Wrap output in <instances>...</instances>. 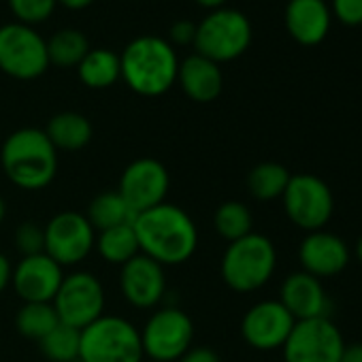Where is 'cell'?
Here are the masks:
<instances>
[{"mask_svg":"<svg viewBox=\"0 0 362 362\" xmlns=\"http://www.w3.org/2000/svg\"><path fill=\"white\" fill-rule=\"evenodd\" d=\"M94 250L105 262L117 264V267L126 264L128 260L141 254L132 224H122V226H113V228L96 233Z\"/></svg>","mask_w":362,"mask_h":362,"instance_id":"obj_22","label":"cell"},{"mask_svg":"<svg viewBox=\"0 0 362 362\" xmlns=\"http://www.w3.org/2000/svg\"><path fill=\"white\" fill-rule=\"evenodd\" d=\"M54 309L60 324L83 330L100 315H105V290L96 275L88 271L71 273L62 279V286L54 298Z\"/></svg>","mask_w":362,"mask_h":362,"instance_id":"obj_9","label":"cell"},{"mask_svg":"<svg viewBox=\"0 0 362 362\" xmlns=\"http://www.w3.org/2000/svg\"><path fill=\"white\" fill-rule=\"evenodd\" d=\"M83 362H143L139 328L119 315H100L81 330Z\"/></svg>","mask_w":362,"mask_h":362,"instance_id":"obj_5","label":"cell"},{"mask_svg":"<svg viewBox=\"0 0 362 362\" xmlns=\"http://www.w3.org/2000/svg\"><path fill=\"white\" fill-rule=\"evenodd\" d=\"M0 164L13 186L35 192L47 188L58 173V149L47 139L45 130L20 128L7 136Z\"/></svg>","mask_w":362,"mask_h":362,"instance_id":"obj_2","label":"cell"},{"mask_svg":"<svg viewBox=\"0 0 362 362\" xmlns=\"http://www.w3.org/2000/svg\"><path fill=\"white\" fill-rule=\"evenodd\" d=\"M177 81L181 83L184 94L197 103H211L220 96L224 79L216 62L203 56H190L177 69Z\"/></svg>","mask_w":362,"mask_h":362,"instance_id":"obj_20","label":"cell"},{"mask_svg":"<svg viewBox=\"0 0 362 362\" xmlns=\"http://www.w3.org/2000/svg\"><path fill=\"white\" fill-rule=\"evenodd\" d=\"M73 362H83V360H81V358H77V360H73Z\"/></svg>","mask_w":362,"mask_h":362,"instance_id":"obj_41","label":"cell"},{"mask_svg":"<svg viewBox=\"0 0 362 362\" xmlns=\"http://www.w3.org/2000/svg\"><path fill=\"white\" fill-rule=\"evenodd\" d=\"M122 77L141 96H160L177 79V56L173 47L156 37L134 39L119 58Z\"/></svg>","mask_w":362,"mask_h":362,"instance_id":"obj_3","label":"cell"},{"mask_svg":"<svg viewBox=\"0 0 362 362\" xmlns=\"http://www.w3.org/2000/svg\"><path fill=\"white\" fill-rule=\"evenodd\" d=\"M79 69V79L94 90H103L113 86L119 75H122V66H119V58L109 52V49H92L88 52V56L81 60Z\"/></svg>","mask_w":362,"mask_h":362,"instance_id":"obj_25","label":"cell"},{"mask_svg":"<svg viewBox=\"0 0 362 362\" xmlns=\"http://www.w3.org/2000/svg\"><path fill=\"white\" fill-rule=\"evenodd\" d=\"M177 362H222L220 356L211 347H192L186 351Z\"/></svg>","mask_w":362,"mask_h":362,"instance_id":"obj_33","label":"cell"},{"mask_svg":"<svg viewBox=\"0 0 362 362\" xmlns=\"http://www.w3.org/2000/svg\"><path fill=\"white\" fill-rule=\"evenodd\" d=\"M88 222L96 233L122 226V224H132L134 222V211L126 205V201L119 197V192H103L92 199L88 214Z\"/></svg>","mask_w":362,"mask_h":362,"instance_id":"obj_23","label":"cell"},{"mask_svg":"<svg viewBox=\"0 0 362 362\" xmlns=\"http://www.w3.org/2000/svg\"><path fill=\"white\" fill-rule=\"evenodd\" d=\"M290 170L284 164L277 162H260L256 164L250 175H247V188L250 194L258 201H275L281 199L288 181H290Z\"/></svg>","mask_w":362,"mask_h":362,"instance_id":"obj_24","label":"cell"},{"mask_svg":"<svg viewBox=\"0 0 362 362\" xmlns=\"http://www.w3.org/2000/svg\"><path fill=\"white\" fill-rule=\"evenodd\" d=\"M286 26L300 45H317L330 28V13L324 0H290L286 9Z\"/></svg>","mask_w":362,"mask_h":362,"instance_id":"obj_19","label":"cell"},{"mask_svg":"<svg viewBox=\"0 0 362 362\" xmlns=\"http://www.w3.org/2000/svg\"><path fill=\"white\" fill-rule=\"evenodd\" d=\"M277 267V252L269 237L250 233L247 237L228 243L222 256V279L224 284L241 294L260 290Z\"/></svg>","mask_w":362,"mask_h":362,"instance_id":"obj_4","label":"cell"},{"mask_svg":"<svg viewBox=\"0 0 362 362\" xmlns=\"http://www.w3.org/2000/svg\"><path fill=\"white\" fill-rule=\"evenodd\" d=\"M194 35H197V26L190 24V22H177L173 28H170V39L175 43H181L186 45L190 41H194Z\"/></svg>","mask_w":362,"mask_h":362,"instance_id":"obj_34","label":"cell"},{"mask_svg":"<svg viewBox=\"0 0 362 362\" xmlns=\"http://www.w3.org/2000/svg\"><path fill=\"white\" fill-rule=\"evenodd\" d=\"M279 303L290 311L296 322L328 317V298L322 281L305 271L292 273L281 284Z\"/></svg>","mask_w":362,"mask_h":362,"instance_id":"obj_18","label":"cell"},{"mask_svg":"<svg viewBox=\"0 0 362 362\" xmlns=\"http://www.w3.org/2000/svg\"><path fill=\"white\" fill-rule=\"evenodd\" d=\"M90 43L79 30H60L56 33L49 43H47V58L49 64L69 69V66H79L81 60L88 56Z\"/></svg>","mask_w":362,"mask_h":362,"instance_id":"obj_28","label":"cell"},{"mask_svg":"<svg viewBox=\"0 0 362 362\" xmlns=\"http://www.w3.org/2000/svg\"><path fill=\"white\" fill-rule=\"evenodd\" d=\"M60 3L69 9H83L92 3V0H60Z\"/></svg>","mask_w":362,"mask_h":362,"instance_id":"obj_37","label":"cell"},{"mask_svg":"<svg viewBox=\"0 0 362 362\" xmlns=\"http://www.w3.org/2000/svg\"><path fill=\"white\" fill-rule=\"evenodd\" d=\"M281 349L286 362H339L345 343L328 317H313L296 322Z\"/></svg>","mask_w":362,"mask_h":362,"instance_id":"obj_12","label":"cell"},{"mask_svg":"<svg viewBox=\"0 0 362 362\" xmlns=\"http://www.w3.org/2000/svg\"><path fill=\"white\" fill-rule=\"evenodd\" d=\"M143 354L158 362H177L186 351L192 349L194 322L179 307H158L139 330Z\"/></svg>","mask_w":362,"mask_h":362,"instance_id":"obj_6","label":"cell"},{"mask_svg":"<svg viewBox=\"0 0 362 362\" xmlns=\"http://www.w3.org/2000/svg\"><path fill=\"white\" fill-rule=\"evenodd\" d=\"M45 134L56 149L79 151L92 141V124L81 113L62 111L47 122Z\"/></svg>","mask_w":362,"mask_h":362,"instance_id":"obj_21","label":"cell"},{"mask_svg":"<svg viewBox=\"0 0 362 362\" xmlns=\"http://www.w3.org/2000/svg\"><path fill=\"white\" fill-rule=\"evenodd\" d=\"M199 5H203V7H220V5H224V0H197Z\"/></svg>","mask_w":362,"mask_h":362,"instance_id":"obj_38","label":"cell"},{"mask_svg":"<svg viewBox=\"0 0 362 362\" xmlns=\"http://www.w3.org/2000/svg\"><path fill=\"white\" fill-rule=\"evenodd\" d=\"M60 324L52 303H24L16 315V328L20 334L33 341L45 339Z\"/></svg>","mask_w":362,"mask_h":362,"instance_id":"obj_26","label":"cell"},{"mask_svg":"<svg viewBox=\"0 0 362 362\" xmlns=\"http://www.w3.org/2000/svg\"><path fill=\"white\" fill-rule=\"evenodd\" d=\"M11 275H13V267L9 258L5 254H0V294L7 290V286H11Z\"/></svg>","mask_w":362,"mask_h":362,"instance_id":"obj_35","label":"cell"},{"mask_svg":"<svg viewBox=\"0 0 362 362\" xmlns=\"http://www.w3.org/2000/svg\"><path fill=\"white\" fill-rule=\"evenodd\" d=\"M16 247L26 256L43 254L45 252V228L37 222H24L16 228Z\"/></svg>","mask_w":362,"mask_h":362,"instance_id":"obj_30","label":"cell"},{"mask_svg":"<svg viewBox=\"0 0 362 362\" xmlns=\"http://www.w3.org/2000/svg\"><path fill=\"white\" fill-rule=\"evenodd\" d=\"M252 224H254L252 211L247 209V205H243L239 201H226V203H222L216 209V216H214V228H216V233L224 241H228V243L247 237L252 233Z\"/></svg>","mask_w":362,"mask_h":362,"instance_id":"obj_27","label":"cell"},{"mask_svg":"<svg viewBox=\"0 0 362 362\" xmlns=\"http://www.w3.org/2000/svg\"><path fill=\"white\" fill-rule=\"evenodd\" d=\"M168 188L170 175L166 166L156 158H139L124 168L117 192L136 216L156 205H162Z\"/></svg>","mask_w":362,"mask_h":362,"instance_id":"obj_13","label":"cell"},{"mask_svg":"<svg viewBox=\"0 0 362 362\" xmlns=\"http://www.w3.org/2000/svg\"><path fill=\"white\" fill-rule=\"evenodd\" d=\"M132 228L136 233L141 254L162 267L188 262L199 247V228L194 220L188 211L170 203L136 214Z\"/></svg>","mask_w":362,"mask_h":362,"instance_id":"obj_1","label":"cell"},{"mask_svg":"<svg viewBox=\"0 0 362 362\" xmlns=\"http://www.w3.org/2000/svg\"><path fill=\"white\" fill-rule=\"evenodd\" d=\"M49 66L47 43L24 24L0 28V69L16 79H37Z\"/></svg>","mask_w":362,"mask_h":362,"instance_id":"obj_10","label":"cell"},{"mask_svg":"<svg viewBox=\"0 0 362 362\" xmlns=\"http://www.w3.org/2000/svg\"><path fill=\"white\" fill-rule=\"evenodd\" d=\"M119 288L124 298L136 309H153L162 303L166 294L164 267L156 260L139 254L126 264H122Z\"/></svg>","mask_w":362,"mask_h":362,"instance_id":"obj_16","label":"cell"},{"mask_svg":"<svg viewBox=\"0 0 362 362\" xmlns=\"http://www.w3.org/2000/svg\"><path fill=\"white\" fill-rule=\"evenodd\" d=\"M296 320L279 300H260L241 320V334L245 343L258 351H273L284 347Z\"/></svg>","mask_w":362,"mask_h":362,"instance_id":"obj_14","label":"cell"},{"mask_svg":"<svg viewBox=\"0 0 362 362\" xmlns=\"http://www.w3.org/2000/svg\"><path fill=\"white\" fill-rule=\"evenodd\" d=\"M11 11L26 24L43 22L52 16L56 0H9Z\"/></svg>","mask_w":362,"mask_h":362,"instance_id":"obj_31","label":"cell"},{"mask_svg":"<svg viewBox=\"0 0 362 362\" xmlns=\"http://www.w3.org/2000/svg\"><path fill=\"white\" fill-rule=\"evenodd\" d=\"M339 362H362V343H354V345L345 347Z\"/></svg>","mask_w":362,"mask_h":362,"instance_id":"obj_36","label":"cell"},{"mask_svg":"<svg viewBox=\"0 0 362 362\" xmlns=\"http://www.w3.org/2000/svg\"><path fill=\"white\" fill-rule=\"evenodd\" d=\"M281 199L290 222L307 233L322 230L334 211L330 188L326 186V181L311 173L292 175Z\"/></svg>","mask_w":362,"mask_h":362,"instance_id":"obj_8","label":"cell"},{"mask_svg":"<svg viewBox=\"0 0 362 362\" xmlns=\"http://www.w3.org/2000/svg\"><path fill=\"white\" fill-rule=\"evenodd\" d=\"M252 41V26L247 18L233 9L214 11L201 26H197L194 45L199 56L211 62H228L239 58Z\"/></svg>","mask_w":362,"mask_h":362,"instance_id":"obj_7","label":"cell"},{"mask_svg":"<svg viewBox=\"0 0 362 362\" xmlns=\"http://www.w3.org/2000/svg\"><path fill=\"white\" fill-rule=\"evenodd\" d=\"M43 356L52 362H73L81 351V330L58 324L45 339L39 341Z\"/></svg>","mask_w":362,"mask_h":362,"instance_id":"obj_29","label":"cell"},{"mask_svg":"<svg viewBox=\"0 0 362 362\" xmlns=\"http://www.w3.org/2000/svg\"><path fill=\"white\" fill-rule=\"evenodd\" d=\"M298 258L303 271L320 279L339 275L349 262V250L341 237L326 230H315L303 239L298 247Z\"/></svg>","mask_w":362,"mask_h":362,"instance_id":"obj_17","label":"cell"},{"mask_svg":"<svg viewBox=\"0 0 362 362\" xmlns=\"http://www.w3.org/2000/svg\"><path fill=\"white\" fill-rule=\"evenodd\" d=\"M332 9L343 24H362V0H332Z\"/></svg>","mask_w":362,"mask_h":362,"instance_id":"obj_32","label":"cell"},{"mask_svg":"<svg viewBox=\"0 0 362 362\" xmlns=\"http://www.w3.org/2000/svg\"><path fill=\"white\" fill-rule=\"evenodd\" d=\"M62 279V267L43 252L26 256L13 267L11 286L24 303H54Z\"/></svg>","mask_w":362,"mask_h":362,"instance_id":"obj_15","label":"cell"},{"mask_svg":"<svg viewBox=\"0 0 362 362\" xmlns=\"http://www.w3.org/2000/svg\"><path fill=\"white\" fill-rule=\"evenodd\" d=\"M143 362H158V360H143Z\"/></svg>","mask_w":362,"mask_h":362,"instance_id":"obj_42","label":"cell"},{"mask_svg":"<svg viewBox=\"0 0 362 362\" xmlns=\"http://www.w3.org/2000/svg\"><path fill=\"white\" fill-rule=\"evenodd\" d=\"M5 216H7V203H5V199H3V197H0V224H3Z\"/></svg>","mask_w":362,"mask_h":362,"instance_id":"obj_39","label":"cell"},{"mask_svg":"<svg viewBox=\"0 0 362 362\" xmlns=\"http://www.w3.org/2000/svg\"><path fill=\"white\" fill-rule=\"evenodd\" d=\"M356 258L362 262V237L358 239V243H356Z\"/></svg>","mask_w":362,"mask_h":362,"instance_id":"obj_40","label":"cell"},{"mask_svg":"<svg viewBox=\"0 0 362 362\" xmlns=\"http://www.w3.org/2000/svg\"><path fill=\"white\" fill-rule=\"evenodd\" d=\"M45 254L54 258L62 269L83 262L96 243V230L83 214L62 211L54 216L45 226Z\"/></svg>","mask_w":362,"mask_h":362,"instance_id":"obj_11","label":"cell"}]
</instances>
